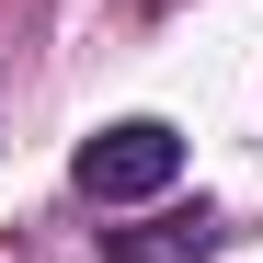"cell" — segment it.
Listing matches in <instances>:
<instances>
[{"mask_svg": "<svg viewBox=\"0 0 263 263\" xmlns=\"http://www.w3.org/2000/svg\"><path fill=\"white\" fill-rule=\"evenodd\" d=\"M172 172H183V138H172L160 115H126V126H103V138H80L69 183L92 195V206H138V195L172 183Z\"/></svg>", "mask_w": 263, "mask_h": 263, "instance_id": "1", "label": "cell"}, {"mask_svg": "<svg viewBox=\"0 0 263 263\" xmlns=\"http://www.w3.org/2000/svg\"><path fill=\"white\" fill-rule=\"evenodd\" d=\"M217 240H229V229H217V206H172V217H149V229H115L103 263H206Z\"/></svg>", "mask_w": 263, "mask_h": 263, "instance_id": "2", "label": "cell"}]
</instances>
